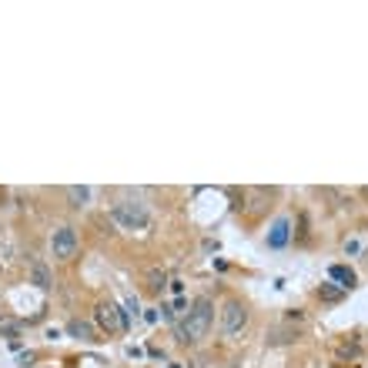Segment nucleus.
Returning <instances> with one entry per match:
<instances>
[{
	"label": "nucleus",
	"mask_w": 368,
	"mask_h": 368,
	"mask_svg": "<svg viewBox=\"0 0 368 368\" xmlns=\"http://www.w3.org/2000/svg\"><path fill=\"white\" fill-rule=\"evenodd\" d=\"M214 325V301L211 298H194L191 305H188V311H184V318L177 322V342L181 345H198V342H204L208 338V331H211Z\"/></svg>",
	"instance_id": "obj_1"
},
{
	"label": "nucleus",
	"mask_w": 368,
	"mask_h": 368,
	"mask_svg": "<svg viewBox=\"0 0 368 368\" xmlns=\"http://www.w3.org/2000/svg\"><path fill=\"white\" fill-rule=\"evenodd\" d=\"M111 218L124 231H141V228L151 225V211H148V204L141 198H117L111 204Z\"/></svg>",
	"instance_id": "obj_2"
},
{
	"label": "nucleus",
	"mask_w": 368,
	"mask_h": 368,
	"mask_svg": "<svg viewBox=\"0 0 368 368\" xmlns=\"http://www.w3.org/2000/svg\"><path fill=\"white\" fill-rule=\"evenodd\" d=\"M218 325H221V335H228V338L241 335L245 325H248V308H245L238 298H228V301L221 305V311H218Z\"/></svg>",
	"instance_id": "obj_3"
},
{
	"label": "nucleus",
	"mask_w": 368,
	"mask_h": 368,
	"mask_svg": "<svg viewBox=\"0 0 368 368\" xmlns=\"http://www.w3.org/2000/svg\"><path fill=\"white\" fill-rule=\"evenodd\" d=\"M78 248H80V238L71 225H60V228L51 231V254H54L58 261H74V258H78Z\"/></svg>",
	"instance_id": "obj_4"
},
{
	"label": "nucleus",
	"mask_w": 368,
	"mask_h": 368,
	"mask_svg": "<svg viewBox=\"0 0 368 368\" xmlns=\"http://www.w3.org/2000/svg\"><path fill=\"white\" fill-rule=\"evenodd\" d=\"M94 318H97V325L107 331V335H117V331L128 328V311H121L114 301H97Z\"/></svg>",
	"instance_id": "obj_5"
},
{
	"label": "nucleus",
	"mask_w": 368,
	"mask_h": 368,
	"mask_svg": "<svg viewBox=\"0 0 368 368\" xmlns=\"http://www.w3.org/2000/svg\"><path fill=\"white\" fill-rule=\"evenodd\" d=\"M27 281L34 285V288H40V291H47L51 285H54V274H51V268L44 265V261H30V268H27Z\"/></svg>",
	"instance_id": "obj_6"
},
{
	"label": "nucleus",
	"mask_w": 368,
	"mask_h": 368,
	"mask_svg": "<svg viewBox=\"0 0 368 368\" xmlns=\"http://www.w3.org/2000/svg\"><path fill=\"white\" fill-rule=\"evenodd\" d=\"M288 238H291V221H288V218H278V221L272 225V234H268V248H274V252H278V248H285V245H288Z\"/></svg>",
	"instance_id": "obj_7"
},
{
	"label": "nucleus",
	"mask_w": 368,
	"mask_h": 368,
	"mask_svg": "<svg viewBox=\"0 0 368 368\" xmlns=\"http://www.w3.org/2000/svg\"><path fill=\"white\" fill-rule=\"evenodd\" d=\"M67 335H71V338H80V342H100L97 331L91 328L87 322H80V318H71V322H67Z\"/></svg>",
	"instance_id": "obj_8"
},
{
	"label": "nucleus",
	"mask_w": 368,
	"mask_h": 368,
	"mask_svg": "<svg viewBox=\"0 0 368 368\" xmlns=\"http://www.w3.org/2000/svg\"><path fill=\"white\" fill-rule=\"evenodd\" d=\"M328 274H331V281H338V288H342V291L355 288V281H358V274L351 272V268H345V265H331Z\"/></svg>",
	"instance_id": "obj_9"
},
{
	"label": "nucleus",
	"mask_w": 368,
	"mask_h": 368,
	"mask_svg": "<svg viewBox=\"0 0 368 368\" xmlns=\"http://www.w3.org/2000/svg\"><path fill=\"white\" fill-rule=\"evenodd\" d=\"M67 201H71V208H87L91 204V188H84V184H71L67 188Z\"/></svg>",
	"instance_id": "obj_10"
},
{
	"label": "nucleus",
	"mask_w": 368,
	"mask_h": 368,
	"mask_svg": "<svg viewBox=\"0 0 368 368\" xmlns=\"http://www.w3.org/2000/svg\"><path fill=\"white\" fill-rule=\"evenodd\" d=\"M20 331H24V322L10 318V315H0V338H10V342H17Z\"/></svg>",
	"instance_id": "obj_11"
},
{
	"label": "nucleus",
	"mask_w": 368,
	"mask_h": 368,
	"mask_svg": "<svg viewBox=\"0 0 368 368\" xmlns=\"http://www.w3.org/2000/svg\"><path fill=\"white\" fill-rule=\"evenodd\" d=\"M164 285H168V272H164V268H151V272H148V288L161 291Z\"/></svg>",
	"instance_id": "obj_12"
},
{
	"label": "nucleus",
	"mask_w": 368,
	"mask_h": 368,
	"mask_svg": "<svg viewBox=\"0 0 368 368\" xmlns=\"http://www.w3.org/2000/svg\"><path fill=\"white\" fill-rule=\"evenodd\" d=\"M318 295H322L325 301H338V298H342V291H335V288H318Z\"/></svg>",
	"instance_id": "obj_13"
}]
</instances>
